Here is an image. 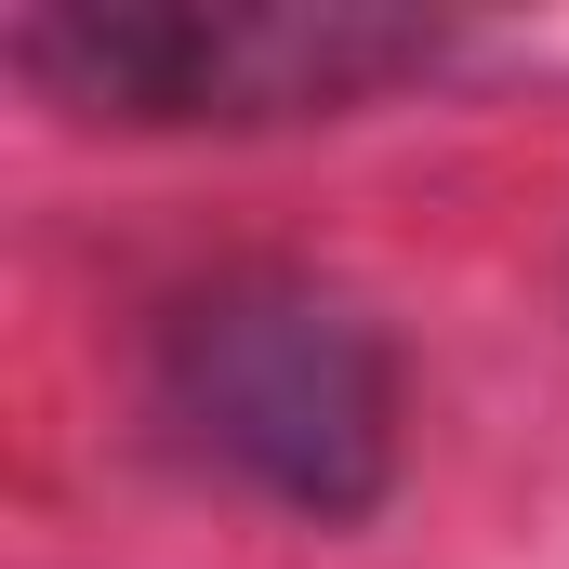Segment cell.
<instances>
[{
    "instance_id": "7a4b0ae2",
    "label": "cell",
    "mask_w": 569,
    "mask_h": 569,
    "mask_svg": "<svg viewBox=\"0 0 569 569\" xmlns=\"http://www.w3.org/2000/svg\"><path fill=\"white\" fill-rule=\"evenodd\" d=\"M463 53L450 13L398 0H27L13 67L107 133H279L345 120Z\"/></svg>"
},
{
    "instance_id": "6da1fadb",
    "label": "cell",
    "mask_w": 569,
    "mask_h": 569,
    "mask_svg": "<svg viewBox=\"0 0 569 569\" xmlns=\"http://www.w3.org/2000/svg\"><path fill=\"white\" fill-rule=\"evenodd\" d=\"M146 437L291 530H358L398 490V345L318 266H199L146 305Z\"/></svg>"
}]
</instances>
